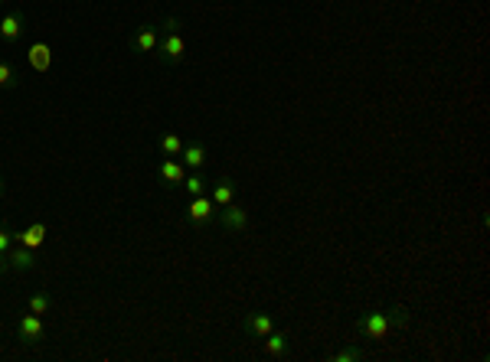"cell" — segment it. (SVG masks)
I'll return each instance as SVG.
<instances>
[{"label": "cell", "mask_w": 490, "mask_h": 362, "mask_svg": "<svg viewBox=\"0 0 490 362\" xmlns=\"http://www.w3.org/2000/svg\"><path fill=\"white\" fill-rule=\"evenodd\" d=\"M409 323V310L406 307H392V310H366L356 317L353 329L356 337H366V339H386L392 329L406 327Z\"/></svg>", "instance_id": "obj_1"}, {"label": "cell", "mask_w": 490, "mask_h": 362, "mask_svg": "<svg viewBox=\"0 0 490 362\" xmlns=\"http://www.w3.org/2000/svg\"><path fill=\"white\" fill-rule=\"evenodd\" d=\"M157 59L161 62H170V66H177V62L186 59V42L180 36V20L177 17H167L161 23V42H157Z\"/></svg>", "instance_id": "obj_2"}, {"label": "cell", "mask_w": 490, "mask_h": 362, "mask_svg": "<svg viewBox=\"0 0 490 362\" xmlns=\"http://www.w3.org/2000/svg\"><path fill=\"white\" fill-rule=\"evenodd\" d=\"M216 222H220L222 232H229V235H242L245 228H249V209H242L239 202H229V206H222L216 212Z\"/></svg>", "instance_id": "obj_3"}, {"label": "cell", "mask_w": 490, "mask_h": 362, "mask_svg": "<svg viewBox=\"0 0 490 362\" xmlns=\"http://www.w3.org/2000/svg\"><path fill=\"white\" fill-rule=\"evenodd\" d=\"M216 202L210 199V193H203V196H193L190 199V209H186V219L193 222L196 228H203V226H210L212 219H216Z\"/></svg>", "instance_id": "obj_4"}, {"label": "cell", "mask_w": 490, "mask_h": 362, "mask_svg": "<svg viewBox=\"0 0 490 362\" xmlns=\"http://www.w3.org/2000/svg\"><path fill=\"white\" fill-rule=\"evenodd\" d=\"M42 333H46V323H42V317H40V313H30V310H26L23 320L17 323V339H20V343H30V346H33V343H40V339H42Z\"/></svg>", "instance_id": "obj_5"}, {"label": "cell", "mask_w": 490, "mask_h": 362, "mask_svg": "<svg viewBox=\"0 0 490 362\" xmlns=\"http://www.w3.org/2000/svg\"><path fill=\"white\" fill-rule=\"evenodd\" d=\"M26 62H30V69H33V72L46 76V72L52 69V49L46 46V42H33V46L26 49Z\"/></svg>", "instance_id": "obj_6"}, {"label": "cell", "mask_w": 490, "mask_h": 362, "mask_svg": "<svg viewBox=\"0 0 490 362\" xmlns=\"http://www.w3.org/2000/svg\"><path fill=\"white\" fill-rule=\"evenodd\" d=\"M271 329H275V320H271V313H265V310L245 313V333H249V337L262 339V337H268Z\"/></svg>", "instance_id": "obj_7"}, {"label": "cell", "mask_w": 490, "mask_h": 362, "mask_svg": "<svg viewBox=\"0 0 490 362\" xmlns=\"http://www.w3.org/2000/svg\"><path fill=\"white\" fill-rule=\"evenodd\" d=\"M36 268V252L26 245H13L7 255V271H33Z\"/></svg>", "instance_id": "obj_8"}, {"label": "cell", "mask_w": 490, "mask_h": 362, "mask_svg": "<svg viewBox=\"0 0 490 362\" xmlns=\"http://www.w3.org/2000/svg\"><path fill=\"white\" fill-rule=\"evenodd\" d=\"M157 42H161V26H141L135 36H131V49L135 52H154L157 49Z\"/></svg>", "instance_id": "obj_9"}, {"label": "cell", "mask_w": 490, "mask_h": 362, "mask_svg": "<svg viewBox=\"0 0 490 362\" xmlns=\"http://www.w3.org/2000/svg\"><path fill=\"white\" fill-rule=\"evenodd\" d=\"M180 157H183L180 163H183L186 170H203V167H206V157H210V151H206V144L190 141V144H183Z\"/></svg>", "instance_id": "obj_10"}, {"label": "cell", "mask_w": 490, "mask_h": 362, "mask_svg": "<svg viewBox=\"0 0 490 362\" xmlns=\"http://www.w3.org/2000/svg\"><path fill=\"white\" fill-rule=\"evenodd\" d=\"M23 23H26L23 10H10L7 17L0 20V40H4V42H17L20 33H23Z\"/></svg>", "instance_id": "obj_11"}, {"label": "cell", "mask_w": 490, "mask_h": 362, "mask_svg": "<svg viewBox=\"0 0 490 362\" xmlns=\"http://www.w3.org/2000/svg\"><path fill=\"white\" fill-rule=\"evenodd\" d=\"M157 173H161V180L167 186H183V180H186V167L177 160V157H164Z\"/></svg>", "instance_id": "obj_12"}, {"label": "cell", "mask_w": 490, "mask_h": 362, "mask_svg": "<svg viewBox=\"0 0 490 362\" xmlns=\"http://www.w3.org/2000/svg\"><path fill=\"white\" fill-rule=\"evenodd\" d=\"M210 199L216 202V209H222V206H229V202H236V183H232L229 177H220L210 189Z\"/></svg>", "instance_id": "obj_13"}, {"label": "cell", "mask_w": 490, "mask_h": 362, "mask_svg": "<svg viewBox=\"0 0 490 362\" xmlns=\"http://www.w3.org/2000/svg\"><path fill=\"white\" fill-rule=\"evenodd\" d=\"M13 242L26 245V248H33V252H36V248L46 242V226H42V222H33L26 232H13Z\"/></svg>", "instance_id": "obj_14"}, {"label": "cell", "mask_w": 490, "mask_h": 362, "mask_svg": "<svg viewBox=\"0 0 490 362\" xmlns=\"http://www.w3.org/2000/svg\"><path fill=\"white\" fill-rule=\"evenodd\" d=\"M262 343L271 359H285L287 356V333H281V329H271L268 337H262Z\"/></svg>", "instance_id": "obj_15"}, {"label": "cell", "mask_w": 490, "mask_h": 362, "mask_svg": "<svg viewBox=\"0 0 490 362\" xmlns=\"http://www.w3.org/2000/svg\"><path fill=\"white\" fill-rule=\"evenodd\" d=\"M183 189H186L190 196H203V193H210V180L203 177V170H193V173H186Z\"/></svg>", "instance_id": "obj_16"}, {"label": "cell", "mask_w": 490, "mask_h": 362, "mask_svg": "<svg viewBox=\"0 0 490 362\" xmlns=\"http://www.w3.org/2000/svg\"><path fill=\"white\" fill-rule=\"evenodd\" d=\"M327 359L330 362H360V359H366V349L363 346H340L337 353H330Z\"/></svg>", "instance_id": "obj_17"}, {"label": "cell", "mask_w": 490, "mask_h": 362, "mask_svg": "<svg viewBox=\"0 0 490 362\" xmlns=\"http://www.w3.org/2000/svg\"><path fill=\"white\" fill-rule=\"evenodd\" d=\"M13 245H17V242H13V232L0 222V271H7V255H10Z\"/></svg>", "instance_id": "obj_18"}, {"label": "cell", "mask_w": 490, "mask_h": 362, "mask_svg": "<svg viewBox=\"0 0 490 362\" xmlns=\"http://www.w3.org/2000/svg\"><path fill=\"white\" fill-rule=\"evenodd\" d=\"M180 151H183V137L180 134H164L161 137V153L164 157H180Z\"/></svg>", "instance_id": "obj_19"}, {"label": "cell", "mask_w": 490, "mask_h": 362, "mask_svg": "<svg viewBox=\"0 0 490 362\" xmlns=\"http://www.w3.org/2000/svg\"><path fill=\"white\" fill-rule=\"evenodd\" d=\"M50 307H52V297L46 294V291H36V294L30 297V307H26V310L40 313V317H42V313H50Z\"/></svg>", "instance_id": "obj_20"}, {"label": "cell", "mask_w": 490, "mask_h": 362, "mask_svg": "<svg viewBox=\"0 0 490 362\" xmlns=\"http://www.w3.org/2000/svg\"><path fill=\"white\" fill-rule=\"evenodd\" d=\"M13 85H17V69L7 59H0V88H13Z\"/></svg>", "instance_id": "obj_21"}, {"label": "cell", "mask_w": 490, "mask_h": 362, "mask_svg": "<svg viewBox=\"0 0 490 362\" xmlns=\"http://www.w3.org/2000/svg\"><path fill=\"white\" fill-rule=\"evenodd\" d=\"M0 196H4V177H0Z\"/></svg>", "instance_id": "obj_22"}, {"label": "cell", "mask_w": 490, "mask_h": 362, "mask_svg": "<svg viewBox=\"0 0 490 362\" xmlns=\"http://www.w3.org/2000/svg\"><path fill=\"white\" fill-rule=\"evenodd\" d=\"M0 4H4V0H0Z\"/></svg>", "instance_id": "obj_23"}]
</instances>
